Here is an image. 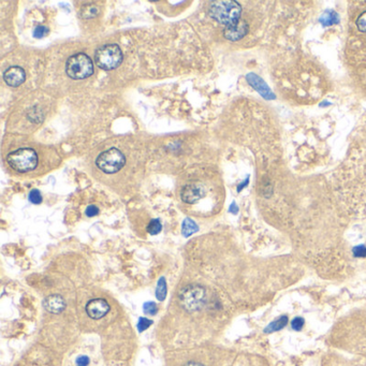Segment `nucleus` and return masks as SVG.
<instances>
[{
  "mask_svg": "<svg viewBox=\"0 0 366 366\" xmlns=\"http://www.w3.org/2000/svg\"><path fill=\"white\" fill-rule=\"evenodd\" d=\"M166 295V283L165 279L161 277L158 281V285L156 288V296L159 301H163Z\"/></svg>",
  "mask_w": 366,
  "mask_h": 366,
  "instance_id": "dca6fc26",
  "label": "nucleus"
},
{
  "mask_svg": "<svg viewBox=\"0 0 366 366\" xmlns=\"http://www.w3.org/2000/svg\"><path fill=\"white\" fill-rule=\"evenodd\" d=\"M247 80L249 82V84L253 87H255L259 93H260L264 98H269L271 95V91L268 87V85L259 78V76L255 75V74H248L247 75Z\"/></svg>",
  "mask_w": 366,
  "mask_h": 366,
  "instance_id": "f8f14e48",
  "label": "nucleus"
},
{
  "mask_svg": "<svg viewBox=\"0 0 366 366\" xmlns=\"http://www.w3.org/2000/svg\"><path fill=\"white\" fill-rule=\"evenodd\" d=\"M205 297H207V291L202 286L198 285L186 286L178 294L180 305L188 311L199 310L203 306Z\"/></svg>",
  "mask_w": 366,
  "mask_h": 366,
  "instance_id": "39448f33",
  "label": "nucleus"
},
{
  "mask_svg": "<svg viewBox=\"0 0 366 366\" xmlns=\"http://www.w3.org/2000/svg\"><path fill=\"white\" fill-rule=\"evenodd\" d=\"M126 163L125 155L117 148H110L101 152L96 160L97 166L104 173L113 174L118 172Z\"/></svg>",
  "mask_w": 366,
  "mask_h": 366,
  "instance_id": "423d86ee",
  "label": "nucleus"
},
{
  "mask_svg": "<svg viewBox=\"0 0 366 366\" xmlns=\"http://www.w3.org/2000/svg\"><path fill=\"white\" fill-rule=\"evenodd\" d=\"M49 28L45 26H37L34 30V37L37 38V39H41L45 35L48 34Z\"/></svg>",
  "mask_w": 366,
  "mask_h": 366,
  "instance_id": "aec40b11",
  "label": "nucleus"
},
{
  "mask_svg": "<svg viewBox=\"0 0 366 366\" xmlns=\"http://www.w3.org/2000/svg\"><path fill=\"white\" fill-rule=\"evenodd\" d=\"M44 308L51 314H60L66 308V302L63 296L58 294H53L48 296L44 300Z\"/></svg>",
  "mask_w": 366,
  "mask_h": 366,
  "instance_id": "9b49d317",
  "label": "nucleus"
},
{
  "mask_svg": "<svg viewBox=\"0 0 366 366\" xmlns=\"http://www.w3.org/2000/svg\"><path fill=\"white\" fill-rule=\"evenodd\" d=\"M151 320L149 319H146V318H141L139 320V323H138V329L140 332H143L145 331L146 329H148V327L151 325Z\"/></svg>",
  "mask_w": 366,
  "mask_h": 366,
  "instance_id": "b1692460",
  "label": "nucleus"
},
{
  "mask_svg": "<svg viewBox=\"0 0 366 366\" xmlns=\"http://www.w3.org/2000/svg\"><path fill=\"white\" fill-rule=\"evenodd\" d=\"M66 72L73 80H84L93 74L94 64L93 60L86 54L79 53L67 60Z\"/></svg>",
  "mask_w": 366,
  "mask_h": 366,
  "instance_id": "7ed1b4c3",
  "label": "nucleus"
},
{
  "mask_svg": "<svg viewBox=\"0 0 366 366\" xmlns=\"http://www.w3.org/2000/svg\"><path fill=\"white\" fill-rule=\"evenodd\" d=\"M29 201L34 204H40L42 202V196L39 190L34 189L29 194Z\"/></svg>",
  "mask_w": 366,
  "mask_h": 366,
  "instance_id": "6ab92c4d",
  "label": "nucleus"
},
{
  "mask_svg": "<svg viewBox=\"0 0 366 366\" xmlns=\"http://www.w3.org/2000/svg\"><path fill=\"white\" fill-rule=\"evenodd\" d=\"M230 212L233 213V214H236V213L239 212V209H238V207H236L235 203H232V205L230 207Z\"/></svg>",
  "mask_w": 366,
  "mask_h": 366,
  "instance_id": "cd10ccee",
  "label": "nucleus"
},
{
  "mask_svg": "<svg viewBox=\"0 0 366 366\" xmlns=\"http://www.w3.org/2000/svg\"><path fill=\"white\" fill-rule=\"evenodd\" d=\"M304 319L303 318H301V317H296V318H294L293 320H292V322H291V326H292V329L294 330V331H301L302 329H303V326H304Z\"/></svg>",
  "mask_w": 366,
  "mask_h": 366,
  "instance_id": "4be33fe9",
  "label": "nucleus"
},
{
  "mask_svg": "<svg viewBox=\"0 0 366 366\" xmlns=\"http://www.w3.org/2000/svg\"><path fill=\"white\" fill-rule=\"evenodd\" d=\"M7 161L15 171L26 173L37 167L38 155L33 148H20L8 155Z\"/></svg>",
  "mask_w": 366,
  "mask_h": 366,
  "instance_id": "f03ea898",
  "label": "nucleus"
},
{
  "mask_svg": "<svg viewBox=\"0 0 366 366\" xmlns=\"http://www.w3.org/2000/svg\"><path fill=\"white\" fill-rule=\"evenodd\" d=\"M161 229H162V226H161V223H160V220L152 219L147 226V232L151 235H156V234L160 233Z\"/></svg>",
  "mask_w": 366,
  "mask_h": 366,
  "instance_id": "a211bd4d",
  "label": "nucleus"
},
{
  "mask_svg": "<svg viewBox=\"0 0 366 366\" xmlns=\"http://www.w3.org/2000/svg\"><path fill=\"white\" fill-rule=\"evenodd\" d=\"M95 62L103 70H113L123 62V53L117 44H106L95 53Z\"/></svg>",
  "mask_w": 366,
  "mask_h": 366,
  "instance_id": "20e7f679",
  "label": "nucleus"
},
{
  "mask_svg": "<svg viewBox=\"0 0 366 366\" xmlns=\"http://www.w3.org/2000/svg\"><path fill=\"white\" fill-rule=\"evenodd\" d=\"M98 8L95 6H85L83 7V9L81 10V17L83 19H91L95 18L96 15L98 14Z\"/></svg>",
  "mask_w": 366,
  "mask_h": 366,
  "instance_id": "f3484780",
  "label": "nucleus"
},
{
  "mask_svg": "<svg viewBox=\"0 0 366 366\" xmlns=\"http://www.w3.org/2000/svg\"><path fill=\"white\" fill-rule=\"evenodd\" d=\"M209 13L212 19L227 27L240 21L242 7L233 0H220L211 4Z\"/></svg>",
  "mask_w": 366,
  "mask_h": 366,
  "instance_id": "f257e3e1",
  "label": "nucleus"
},
{
  "mask_svg": "<svg viewBox=\"0 0 366 366\" xmlns=\"http://www.w3.org/2000/svg\"><path fill=\"white\" fill-rule=\"evenodd\" d=\"M198 230H199V228H198L197 224L193 219L186 218L184 220V223H182V226H181V232H182V234H184V236H186V238L198 232Z\"/></svg>",
  "mask_w": 366,
  "mask_h": 366,
  "instance_id": "4468645a",
  "label": "nucleus"
},
{
  "mask_svg": "<svg viewBox=\"0 0 366 366\" xmlns=\"http://www.w3.org/2000/svg\"><path fill=\"white\" fill-rule=\"evenodd\" d=\"M86 312L91 319H101L110 311V305L103 299L91 300L86 305Z\"/></svg>",
  "mask_w": 366,
  "mask_h": 366,
  "instance_id": "6e6552de",
  "label": "nucleus"
},
{
  "mask_svg": "<svg viewBox=\"0 0 366 366\" xmlns=\"http://www.w3.org/2000/svg\"><path fill=\"white\" fill-rule=\"evenodd\" d=\"M353 254L357 258H364L366 256V248L363 245L357 246L353 249Z\"/></svg>",
  "mask_w": 366,
  "mask_h": 366,
  "instance_id": "393cba45",
  "label": "nucleus"
},
{
  "mask_svg": "<svg viewBox=\"0 0 366 366\" xmlns=\"http://www.w3.org/2000/svg\"><path fill=\"white\" fill-rule=\"evenodd\" d=\"M288 323V317L287 316H281L279 319L275 320V321H273L271 324H269L268 326H266V329L264 330L265 333H273V332H276V331H279L281 329H284V327L287 325Z\"/></svg>",
  "mask_w": 366,
  "mask_h": 366,
  "instance_id": "ddd939ff",
  "label": "nucleus"
},
{
  "mask_svg": "<svg viewBox=\"0 0 366 366\" xmlns=\"http://www.w3.org/2000/svg\"><path fill=\"white\" fill-rule=\"evenodd\" d=\"M4 80L9 86L18 87L26 80V72L19 66H12L5 71Z\"/></svg>",
  "mask_w": 366,
  "mask_h": 366,
  "instance_id": "9d476101",
  "label": "nucleus"
},
{
  "mask_svg": "<svg viewBox=\"0 0 366 366\" xmlns=\"http://www.w3.org/2000/svg\"><path fill=\"white\" fill-rule=\"evenodd\" d=\"M356 26L359 28L360 32L366 33V12L362 13L359 19L356 20Z\"/></svg>",
  "mask_w": 366,
  "mask_h": 366,
  "instance_id": "412c9836",
  "label": "nucleus"
},
{
  "mask_svg": "<svg viewBox=\"0 0 366 366\" xmlns=\"http://www.w3.org/2000/svg\"><path fill=\"white\" fill-rule=\"evenodd\" d=\"M144 310H145L146 314L148 315H155L158 308H157V305L155 303L152 302H147L144 304Z\"/></svg>",
  "mask_w": 366,
  "mask_h": 366,
  "instance_id": "5701e85b",
  "label": "nucleus"
},
{
  "mask_svg": "<svg viewBox=\"0 0 366 366\" xmlns=\"http://www.w3.org/2000/svg\"><path fill=\"white\" fill-rule=\"evenodd\" d=\"M248 25L245 21H239L234 23L232 25H229L226 27L224 36L226 39L230 41H238L243 39L248 33Z\"/></svg>",
  "mask_w": 366,
  "mask_h": 366,
  "instance_id": "1a4fd4ad",
  "label": "nucleus"
},
{
  "mask_svg": "<svg viewBox=\"0 0 366 366\" xmlns=\"http://www.w3.org/2000/svg\"><path fill=\"white\" fill-rule=\"evenodd\" d=\"M88 364H89V359L85 355H82L76 360V365L78 366H87Z\"/></svg>",
  "mask_w": 366,
  "mask_h": 366,
  "instance_id": "bb28decb",
  "label": "nucleus"
},
{
  "mask_svg": "<svg viewBox=\"0 0 366 366\" xmlns=\"http://www.w3.org/2000/svg\"><path fill=\"white\" fill-rule=\"evenodd\" d=\"M320 22H321V24L323 26H329L332 24H337V23L339 22V19H338V15L334 11H326L322 15V18L320 19Z\"/></svg>",
  "mask_w": 366,
  "mask_h": 366,
  "instance_id": "2eb2a0df",
  "label": "nucleus"
},
{
  "mask_svg": "<svg viewBox=\"0 0 366 366\" xmlns=\"http://www.w3.org/2000/svg\"><path fill=\"white\" fill-rule=\"evenodd\" d=\"M205 196V188L200 182H192L181 190V200L188 204H194Z\"/></svg>",
  "mask_w": 366,
  "mask_h": 366,
  "instance_id": "0eeeda50",
  "label": "nucleus"
},
{
  "mask_svg": "<svg viewBox=\"0 0 366 366\" xmlns=\"http://www.w3.org/2000/svg\"><path fill=\"white\" fill-rule=\"evenodd\" d=\"M185 366H204V365L201 363H198V362H189Z\"/></svg>",
  "mask_w": 366,
  "mask_h": 366,
  "instance_id": "c85d7f7f",
  "label": "nucleus"
},
{
  "mask_svg": "<svg viewBox=\"0 0 366 366\" xmlns=\"http://www.w3.org/2000/svg\"><path fill=\"white\" fill-rule=\"evenodd\" d=\"M247 184H248V178H247L245 181H244L242 185H240V186H239V188H238V192H241V190H242L244 187H246V185H247Z\"/></svg>",
  "mask_w": 366,
  "mask_h": 366,
  "instance_id": "c756f323",
  "label": "nucleus"
},
{
  "mask_svg": "<svg viewBox=\"0 0 366 366\" xmlns=\"http://www.w3.org/2000/svg\"><path fill=\"white\" fill-rule=\"evenodd\" d=\"M86 216L88 217H94L96 215H98L99 213V209L97 207H95V205H89V207L86 209Z\"/></svg>",
  "mask_w": 366,
  "mask_h": 366,
  "instance_id": "a878e982",
  "label": "nucleus"
}]
</instances>
